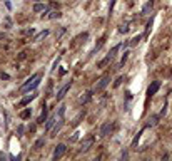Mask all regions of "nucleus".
<instances>
[{
	"label": "nucleus",
	"mask_w": 172,
	"mask_h": 161,
	"mask_svg": "<svg viewBox=\"0 0 172 161\" xmlns=\"http://www.w3.org/2000/svg\"><path fill=\"white\" fill-rule=\"evenodd\" d=\"M40 84V74H34V76L30 77L29 80H27L25 84L20 87V92H27V91H34L37 86Z\"/></svg>",
	"instance_id": "1"
},
{
	"label": "nucleus",
	"mask_w": 172,
	"mask_h": 161,
	"mask_svg": "<svg viewBox=\"0 0 172 161\" xmlns=\"http://www.w3.org/2000/svg\"><path fill=\"white\" fill-rule=\"evenodd\" d=\"M119 49H120V44L114 45V47H112V51H110L109 54H107V57H105V59H102L100 62L97 64V67H100V66H102V67H105V66H107V64H109L110 60H112L114 57H115V54H117V51H119Z\"/></svg>",
	"instance_id": "2"
},
{
	"label": "nucleus",
	"mask_w": 172,
	"mask_h": 161,
	"mask_svg": "<svg viewBox=\"0 0 172 161\" xmlns=\"http://www.w3.org/2000/svg\"><path fill=\"white\" fill-rule=\"evenodd\" d=\"M94 143H95V138H94V136H87V138L82 141V146H80L79 153H87L89 149L94 146Z\"/></svg>",
	"instance_id": "3"
},
{
	"label": "nucleus",
	"mask_w": 172,
	"mask_h": 161,
	"mask_svg": "<svg viewBox=\"0 0 172 161\" xmlns=\"http://www.w3.org/2000/svg\"><path fill=\"white\" fill-rule=\"evenodd\" d=\"M70 87H72V80H69L67 84L62 86V87L59 89V92L55 94V99H57V101H62V99L65 98V94L69 92V89H70Z\"/></svg>",
	"instance_id": "4"
},
{
	"label": "nucleus",
	"mask_w": 172,
	"mask_h": 161,
	"mask_svg": "<svg viewBox=\"0 0 172 161\" xmlns=\"http://www.w3.org/2000/svg\"><path fill=\"white\" fill-rule=\"evenodd\" d=\"M65 151H67V146H65V144H57V146H55V149H54V154H52V158L57 161L59 158H62L63 154H65Z\"/></svg>",
	"instance_id": "5"
},
{
	"label": "nucleus",
	"mask_w": 172,
	"mask_h": 161,
	"mask_svg": "<svg viewBox=\"0 0 172 161\" xmlns=\"http://www.w3.org/2000/svg\"><path fill=\"white\" fill-rule=\"evenodd\" d=\"M110 84V76H104L99 82H97V86H95V91H102V89H105L107 86Z\"/></svg>",
	"instance_id": "6"
},
{
	"label": "nucleus",
	"mask_w": 172,
	"mask_h": 161,
	"mask_svg": "<svg viewBox=\"0 0 172 161\" xmlns=\"http://www.w3.org/2000/svg\"><path fill=\"white\" fill-rule=\"evenodd\" d=\"M159 89H160V82H159V80H154V82H152L149 87H147V96H149V98H152V96H154V94L157 92Z\"/></svg>",
	"instance_id": "7"
},
{
	"label": "nucleus",
	"mask_w": 172,
	"mask_h": 161,
	"mask_svg": "<svg viewBox=\"0 0 172 161\" xmlns=\"http://www.w3.org/2000/svg\"><path fill=\"white\" fill-rule=\"evenodd\" d=\"M110 131H112V123L107 121V123H104V124H102V127H100V136L104 138V136H107Z\"/></svg>",
	"instance_id": "8"
},
{
	"label": "nucleus",
	"mask_w": 172,
	"mask_h": 161,
	"mask_svg": "<svg viewBox=\"0 0 172 161\" xmlns=\"http://www.w3.org/2000/svg\"><path fill=\"white\" fill-rule=\"evenodd\" d=\"M152 7H154V0H147L145 5L142 7V15H147V13L152 10Z\"/></svg>",
	"instance_id": "9"
},
{
	"label": "nucleus",
	"mask_w": 172,
	"mask_h": 161,
	"mask_svg": "<svg viewBox=\"0 0 172 161\" xmlns=\"http://www.w3.org/2000/svg\"><path fill=\"white\" fill-rule=\"evenodd\" d=\"M62 126H63V118H62V119H59V121L55 123V126L50 129V131H52V136H55V134H57V133H59L60 129H62Z\"/></svg>",
	"instance_id": "10"
},
{
	"label": "nucleus",
	"mask_w": 172,
	"mask_h": 161,
	"mask_svg": "<svg viewBox=\"0 0 172 161\" xmlns=\"http://www.w3.org/2000/svg\"><path fill=\"white\" fill-rule=\"evenodd\" d=\"M159 119H160L159 114H157V116H151V118H149V121H147V127H154L155 124L159 123Z\"/></svg>",
	"instance_id": "11"
},
{
	"label": "nucleus",
	"mask_w": 172,
	"mask_h": 161,
	"mask_svg": "<svg viewBox=\"0 0 172 161\" xmlns=\"http://www.w3.org/2000/svg\"><path fill=\"white\" fill-rule=\"evenodd\" d=\"M47 10H49V7H47L45 4H35L34 5V12H44L45 13Z\"/></svg>",
	"instance_id": "12"
},
{
	"label": "nucleus",
	"mask_w": 172,
	"mask_h": 161,
	"mask_svg": "<svg viewBox=\"0 0 172 161\" xmlns=\"http://www.w3.org/2000/svg\"><path fill=\"white\" fill-rule=\"evenodd\" d=\"M37 98V94H30V96H25V98L20 101V106H25V104H29L30 101H34V99Z\"/></svg>",
	"instance_id": "13"
},
{
	"label": "nucleus",
	"mask_w": 172,
	"mask_h": 161,
	"mask_svg": "<svg viewBox=\"0 0 172 161\" xmlns=\"http://www.w3.org/2000/svg\"><path fill=\"white\" fill-rule=\"evenodd\" d=\"M142 133H144V129H140V131H139L137 133V136H135V138H134V141H132V144H130V148H137V144H139V139H140V134H142Z\"/></svg>",
	"instance_id": "14"
},
{
	"label": "nucleus",
	"mask_w": 172,
	"mask_h": 161,
	"mask_svg": "<svg viewBox=\"0 0 172 161\" xmlns=\"http://www.w3.org/2000/svg\"><path fill=\"white\" fill-rule=\"evenodd\" d=\"M129 54H130L129 51H125V52H124V55H122L120 62H119V69H120V67H124V64H125V60H127V57H129Z\"/></svg>",
	"instance_id": "15"
},
{
	"label": "nucleus",
	"mask_w": 172,
	"mask_h": 161,
	"mask_svg": "<svg viewBox=\"0 0 172 161\" xmlns=\"http://www.w3.org/2000/svg\"><path fill=\"white\" fill-rule=\"evenodd\" d=\"M44 143H45V139H44V138H40V139H37V141H35L34 148H35V149H40V148L44 146Z\"/></svg>",
	"instance_id": "16"
},
{
	"label": "nucleus",
	"mask_w": 172,
	"mask_h": 161,
	"mask_svg": "<svg viewBox=\"0 0 172 161\" xmlns=\"http://www.w3.org/2000/svg\"><path fill=\"white\" fill-rule=\"evenodd\" d=\"M167 107H169V102L165 101V102H164V107L160 109V113H159V116H160V118H164V116H165V113H167Z\"/></svg>",
	"instance_id": "17"
},
{
	"label": "nucleus",
	"mask_w": 172,
	"mask_h": 161,
	"mask_svg": "<svg viewBox=\"0 0 172 161\" xmlns=\"http://www.w3.org/2000/svg\"><path fill=\"white\" fill-rule=\"evenodd\" d=\"M44 121H47V109H45V106H44L42 114H40V118H38V123H44Z\"/></svg>",
	"instance_id": "18"
},
{
	"label": "nucleus",
	"mask_w": 172,
	"mask_h": 161,
	"mask_svg": "<svg viewBox=\"0 0 172 161\" xmlns=\"http://www.w3.org/2000/svg\"><path fill=\"white\" fill-rule=\"evenodd\" d=\"M140 39H142V35H135V37L130 40V45H137V44L140 42Z\"/></svg>",
	"instance_id": "19"
},
{
	"label": "nucleus",
	"mask_w": 172,
	"mask_h": 161,
	"mask_svg": "<svg viewBox=\"0 0 172 161\" xmlns=\"http://www.w3.org/2000/svg\"><path fill=\"white\" fill-rule=\"evenodd\" d=\"M119 32H120V34H125V32H129V25H127V24L120 25V27H119Z\"/></svg>",
	"instance_id": "20"
},
{
	"label": "nucleus",
	"mask_w": 172,
	"mask_h": 161,
	"mask_svg": "<svg viewBox=\"0 0 172 161\" xmlns=\"http://www.w3.org/2000/svg\"><path fill=\"white\" fill-rule=\"evenodd\" d=\"M152 22H154V17H151V20L147 22V27H145V35L151 32V27H152Z\"/></svg>",
	"instance_id": "21"
},
{
	"label": "nucleus",
	"mask_w": 172,
	"mask_h": 161,
	"mask_svg": "<svg viewBox=\"0 0 172 161\" xmlns=\"http://www.w3.org/2000/svg\"><path fill=\"white\" fill-rule=\"evenodd\" d=\"M30 113H32V111H30V109H25V111H22V113H20V118H22V119L29 118V116H30Z\"/></svg>",
	"instance_id": "22"
},
{
	"label": "nucleus",
	"mask_w": 172,
	"mask_h": 161,
	"mask_svg": "<svg viewBox=\"0 0 172 161\" xmlns=\"http://www.w3.org/2000/svg\"><path fill=\"white\" fill-rule=\"evenodd\" d=\"M47 34H49V30H44V32H40V34H38L37 37L34 39V40H40V39H44V37H45Z\"/></svg>",
	"instance_id": "23"
},
{
	"label": "nucleus",
	"mask_w": 172,
	"mask_h": 161,
	"mask_svg": "<svg viewBox=\"0 0 172 161\" xmlns=\"http://www.w3.org/2000/svg\"><path fill=\"white\" fill-rule=\"evenodd\" d=\"M60 15H62V13H60V12H52L50 15H49V19H59Z\"/></svg>",
	"instance_id": "24"
},
{
	"label": "nucleus",
	"mask_w": 172,
	"mask_h": 161,
	"mask_svg": "<svg viewBox=\"0 0 172 161\" xmlns=\"http://www.w3.org/2000/svg\"><path fill=\"white\" fill-rule=\"evenodd\" d=\"M35 2H38V0H35Z\"/></svg>",
	"instance_id": "25"
}]
</instances>
